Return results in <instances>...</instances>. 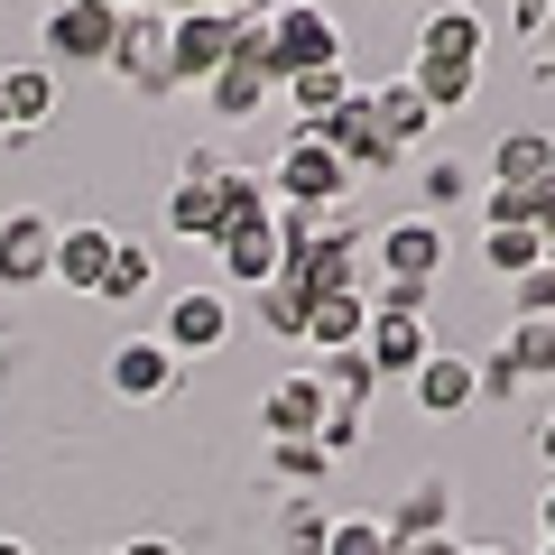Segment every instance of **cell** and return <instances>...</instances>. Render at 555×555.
Segmentation results:
<instances>
[{"instance_id":"obj_1","label":"cell","mask_w":555,"mask_h":555,"mask_svg":"<svg viewBox=\"0 0 555 555\" xmlns=\"http://www.w3.org/2000/svg\"><path fill=\"white\" fill-rule=\"evenodd\" d=\"M259 177H269V204H297V214H343V185H352V167H343L315 130H287L278 167H259Z\"/></svg>"},{"instance_id":"obj_2","label":"cell","mask_w":555,"mask_h":555,"mask_svg":"<svg viewBox=\"0 0 555 555\" xmlns=\"http://www.w3.org/2000/svg\"><path fill=\"white\" fill-rule=\"evenodd\" d=\"M259 28H269V65H278V83L306 75V65H343V28H334V10H315V0H278Z\"/></svg>"},{"instance_id":"obj_3","label":"cell","mask_w":555,"mask_h":555,"mask_svg":"<svg viewBox=\"0 0 555 555\" xmlns=\"http://www.w3.org/2000/svg\"><path fill=\"white\" fill-rule=\"evenodd\" d=\"M371 269L389 278V287H436V269H444V222H436V214L379 222V232H371Z\"/></svg>"},{"instance_id":"obj_4","label":"cell","mask_w":555,"mask_h":555,"mask_svg":"<svg viewBox=\"0 0 555 555\" xmlns=\"http://www.w3.org/2000/svg\"><path fill=\"white\" fill-rule=\"evenodd\" d=\"M232 38H241V20L222 10V0H204V10H185V20H167V65H177V83H214L222 65H232Z\"/></svg>"},{"instance_id":"obj_5","label":"cell","mask_w":555,"mask_h":555,"mask_svg":"<svg viewBox=\"0 0 555 555\" xmlns=\"http://www.w3.org/2000/svg\"><path fill=\"white\" fill-rule=\"evenodd\" d=\"M454 473H408L389 491V509H379V528H389V555L416 546V537H454Z\"/></svg>"},{"instance_id":"obj_6","label":"cell","mask_w":555,"mask_h":555,"mask_svg":"<svg viewBox=\"0 0 555 555\" xmlns=\"http://www.w3.org/2000/svg\"><path fill=\"white\" fill-rule=\"evenodd\" d=\"M278 93V65H269V28L259 20H241V38H232V65H222L214 83H204V102H214L222 120H250L259 102Z\"/></svg>"},{"instance_id":"obj_7","label":"cell","mask_w":555,"mask_h":555,"mask_svg":"<svg viewBox=\"0 0 555 555\" xmlns=\"http://www.w3.org/2000/svg\"><path fill=\"white\" fill-rule=\"evenodd\" d=\"M158 343L177 361L222 352V343H232V297H222V287H177V297L158 306Z\"/></svg>"},{"instance_id":"obj_8","label":"cell","mask_w":555,"mask_h":555,"mask_svg":"<svg viewBox=\"0 0 555 555\" xmlns=\"http://www.w3.org/2000/svg\"><path fill=\"white\" fill-rule=\"evenodd\" d=\"M102 379H112V398H130V408H158V398H177L185 361L167 352L158 334H120V343H112V361H102Z\"/></svg>"},{"instance_id":"obj_9","label":"cell","mask_w":555,"mask_h":555,"mask_svg":"<svg viewBox=\"0 0 555 555\" xmlns=\"http://www.w3.org/2000/svg\"><path fill=\"white\" fill-rule=\"evenodd\" d=\"M47 278H56V214L10 204L0 214V287L20 297V287H47Z\"/></svg>"},{"instance_id":"obj_10","label":"cell","mask_w":555,"mask_h":555,"mask_svg":"<svg viewBox=\"0 0 555 555\" xmlns=\"http://www.w3.org/2000/svg\"><path fill=\"white\" fill-rule=\"evenodd\" d=\"M38 38H47V56H56V65H112L120 10H102V0H56Z\"/></svg>"},{"instance_id":"obj_11","label":"cell","mask_w":555,"mask_h":555,"mask_svg":"<svg viewBox=\"0 0 555 555\" xmlns=\"http://www.w3.org/2000/svg\"><path fill=\"white\" fill-rule=\"evenodd\" d=\"M112 75L139 83V93H177V65H167V20H158V10H120Z\"/></svg>"},{"instance_id":"obj_12","label":"cell","mask_w":555,"mask_h":555,"mask_svg":"<svg viewBox=\"0 0 555 555\" xmlns=\"http://www.w3.org/2000/svg\"><path fill=\"white\" fill-rule=\"evenodd\" d=\"M408 398H416V416H473L481 408V371H473V352H454V343H436L426 352V371L408 379Z\"/></svg>"},{"instance_id":"obj_13","label":"cell","mask_w":555,"mask_h":555,"mask_svg":"<svg viewBox=\"0 0 555 555\" xmlns=\"http://www.w3.org/2000/svg\"><path fill=\"white\" fill-rule=\"evenodd\" d=\"M324 416H334V398H324V379H315V371L269 379V398H259V426H269V444H306Z\"/></svg>"},{"instance_id":"obj_14","label":"cell","mask_w":555,"mask_h":555,"mask_svg":"<svg viewBox=\"0 0 555 555\" xmlns=\"http://www.w3.org/2000/svg\"><path fill=\"white\" fill-rule=\"evenodd\" d=\"M361 352H371L379 379H416V371H426V352H436V334H426V315H389V306H371Z\"/></svg>"},{"instance_id":"obj_15","label":"cell","mask_w":555,"mask_h":555,"mask_svg":"<svg viewBox=\"0 0 555 555\" xmlns=\"http://www.w3.org/2000/svg\"><path fill=\"white\" fill-rule=\"evenodd\" d=\"M214 250H222V269H232V287H269L278 269H287V259H278V214H250V222H222L214 232Z\"/></svg>"},{"instance_id":"obj_16","label":"cell","mask_w":555,"mask_h":555,"mask_svg":"<svg viewBox=\"0 0 555 555\" xmlns=\"http://www.w3.org/2000/svg\"><path fill=\"white\" fill-rule=\"evenodd\" d=\"M315 139H324V149H334L343 167H352V177H361V167H398V149H389V139H379V112H371V93H352V102H343V112L324 120Z\"/></svg>"},{"instance_id":"obj_17","label":"cell","mask_w":555,"mask_h":555,"mask_svg":"<svg viewBox=\"0 0 555 555\" xmlns=\"http://www.w3.org/2000/svg\"><path fill=\"white\" fill-rule=\"evenodd\" d=\"M361 334H371V287H343V297H315L306 306V352H361Z\"/></svg>"},{"instance_id":"obj_18","label":"cell","mask_w":555,"mask_h":555,"mask_svg":"<svg viewBox=\"0 0 555 555\" xmlns=\"http://www.w3.org/2000/svg\"><path fill=\"white\" fill-rule=\"evenodd\" d=\"M112 250H120V232H112V222H56V278L75 287V297H93V287H102Z\"/></svg>"},{"instance_id":"obj_19","label":"cell","mask_w":555,"mask_h":555,"mask_svg":"<svg viewBox=\"0 0 555 555\" xmlns=\"http://www.w3.org/2000/svg\"><path fill=\"white\" fill-rule=\"evenodd\" d=\"M481 47H491V28H481V10H426L416 20V56H454V65H481Z\"/></svg>"},{"instance_id":"obj_20","label":"cell","mask_w":555,"mask_h":555,"mask_svg":"<svg viewBox=\"0 0 555 555\" xmlns=\"http://www.w3.org/2000/svg\"><path fill=\"white\" fill-rule=\"evenodd\" d=\"M278 93H287V112H297V130H324V120H334L343 102L361 93V83L343 75V65H306V75H287Z\"/></svg>"},{"instance_id":"obj_21","label":"cell","mask_w":555,"mask_h":555,"mask_svg":"<svg viewBox=\"0 0 555 555\" xmlns=\"http://www.w3.org/2000/svg\"><path fill=\"white\" fill-rule=\"evenodd\" d=\"M324 528H334V509L315 491H287L269 509V555H324Z\"/></svg>"},{"instance_id":"obj_22","label":"cell","mask_w":555,"mask_h":555,"mask_svg":"<svg viewBox=\"0 0 555 555\" xmlns=\"http://www.w3.org/2000/svg\"><path fill=\"white\" fill-rule=\"evenodd\" d=\"M546 167H555V139L546 130H500L491 139V185H509V195H528Z\"/></svg>"},{"instance_id":"obj_23","label":"cell","mask_w":555,"mask_h":555,"mask_svg":"<svg viewBox=\"0 0 555 555\" xmlns=\"http://www.w3.org/2000/svg\"><path fill=\"white\" fill-rule=\"evenodd\" d=\"M0 112H10V130H38L47 112H56V65H0Z\"/></svg>"},{"instance_id":"obj_24","label":"cell","mask_w":555,"mask_h":555,"mask_svg":"<svg viewBox=\"0 0 555 555\" xmlns=\"http://www.w3.org/2000/svg\"><path fill=\"white\" fill-rule=\"evenodd\" d=\"M408 83H416V102H426V112H463V102L481 93V65H454V56H416V65H408Z\"/></svg>"},{"instance_id":"obj_25","label":"cell","mask_w":555,"mask_h":555,"mask_svg":"<svg viewBox=\"0 0 555 555\" xmlns=\"http://www.w3.org/2000/svg\"><path fill=\"white\" fill-rule=\"evenodd\" d=\"M371 112H379V139H389L398 158H408L416 139H426V120H436L426 102H416V83H408V75H398V83H371Z\"/></svg>"},{"instance_id":"obj_26","label":"cell","mask_w":555,"mask_h":555,"mask_svg":"<svg viewBox=\"0 0 555 555\" xmlns=\"http://www.w3.org/2000/svg\"><path fill=\"white\" fill-rule=\"evenodd\" d=\"M306 371L324 379V398H334V408L371 416V398H379V371H371V352H324V361H306Z\"/></svg>"},{"instance_id":"obj_27","label":"cell","mask_w":555,"mask_h":555,"mask_svg":"<svg viewBox=\"0 0 555 555\" xmlns=\"http://www.w3.org/2000/svg\"><path fill=\"white\" fill-rule=\"evenodd\" d=\"M167 232H177V241H214L222 232V195L204 177H177V185H167Z\"/></svg>"},{"instance_id":"obj_28","label":"cell","mask_w":555,"mask_h":555,"mask_svg":"<svg viewBox=\"0 0 555 555\" xmlns=\"http://www.w3.org/2000/svg\"><path fill=\"white\" fill-rule=\"evenodd\" d=\"M149 287H158V259H149V241H120L93 297H102V306H139V297H149Z\"/></svg>"},{"instance_id":"obj_29","label":"cell","mask_w":555,"mask_h":555,"mask_svg":"<svg viewBox=\"0 0 555 555\" xmlns=\"http://www.w3.org/2000/svg\"><path fill=\"white\" fill-rule=\"evenodd\" d=\"M269 481L278 491H324V481H334V454H324L315 436L306 444H269Z\"/></svg>"},{"instance_id":"obj_30","label":"cell","mask_w":555,"mask_h":555,"mask_svg":"<svg viewBox=\"0 0 555 555\" xmlns=\"http://www.w3.org/2000/svg\"><path fill=\"white\" fill-rule=\"evenodd\" d=\"M250 306H259V324H269L278 343H306V306H315V297H306L297 278H269V287H259Z\"/></svg>"},{"instance_id":"obj_31","label":"cell","mask_w":555,"mask_h":555,"mask_svg":"<svg viewBox=\"0 0 555 555\" xmlns=\"http://www.w3.org/2000/svg\"><path fill=\"white\" fill-rule=\"evenodd\" d=\"M500 352L518 361V379H555V315H537V324H509V334H500Z\"/></svg>"},{"instance_id":"obj_32","label":"cell","mask_w":555,"mask_h":555,"mask_svg":"<svg viewBox=\"0 0 555 555\" xmlns=\"http://www.w3.org/2000/svg\"><path fill=\"white\" fill-rule=\"evenodd\" d=\"M324 555H389V528H379V509H334V528H324Z\"/></svg>"},{"instance_id":"obj_33","label":"cell","mask_w":555,"mask_h":555,"mask_svg":"<svg viewBox=\"0 0 555 555\" xmlns=\"http://www.w3.org/2000/svg\"><path fill=\"white\" fill-rule=\"evenodd\" d=\"M481 259H491V269H500V278H528V269H537V259H546V241H537V232H528V222H518V232H481Z\"/></svg>"},{"instance_id":"obj_34","label":"cell","mask_w":555,"mask_h":555,"mask_svg":"<svg viewBox=\"0 0 555 555\" xmlns=\"http://www.w3.org/2000/svg\"><path fill=\"white\" fill-rule=\"evenodd\" d=\"M537 315H555V269L537 259L528 278H509V324H537Z\"/></svg>"},{"instance_id":"obj_35","label":"cell","mask_w":555,"mask_h":555,"mask_svg":"<svg viewBox=\"0 0 555 555\" xmlns=\"http://www.w3.org/2000/svg\"><path fill=\"white\" fill-rule=\"evenodd\" d=\"M361 436H371V416H352V408H334V416H324V426H315V444H324V454H361Z\"/></svg>"},{"instance_id":"obj_36","label":"cell","mask_w":555,"mask_h":555,"mask_svg":"<svg viewBox=\"0 0 555 555\" xmlns=\"http://www.w3.org/2000/svg\"><path fill=\"white\" fill-rule=\"evenodd\" d=\"M463 195H473V167H454V158L426 167V214H444V204H463Z\"/></svg>"},{"instance_id":"obj_37","label":"cell","mask_w":555,"mask_h":555,"mask_svg":"<svg viewBox=\"0 0 555 555\" xmlns=\"http://www.w3.org/2000/svg\"><path fill=\"white\" fill-rule=\"evenodd\" d=\"M473 371H481V398H518V389H528V379H518V361L500 352V343H491V352L473 361Z\"/></svg>"},{"instance_id":"obj_38","label":"cell","mask_w":555,"mask_h":555,"mask_svg":"<svg viewBox=\"0 0 555 555\" xmlns=\"http://www.w3.org/2000/svg\"><path fill=\"white\" fill-rule=\"evenodd\" d=\"M528 222H537V241H555V167L528 185Z\"/></svg>"},{"instance_id":"obj_39","label":"cell","mask_w":555,"mask_h":555,"mask_svg":"<svg viewBox=\"0 0 555 555\" xmlns=\"http://www.w3.org/2000/svg\"><path fill=\"white\" fill-rule=\"evenodd\" d=\"M102 555H177L167 537H120V546H102Z\"/></svg>"},{"instance_id":"obj_40","label":"cell","mask_w":555,"mask_h":555,"mask_svg":"<svg viewBox=\"0 0 555 555\" xmlns=\"http://www.w3.org/2000/svg\"><path fill=\"white\" fill-rule=\"evenodd\" d=\"M537 546H555V481L537 491Z\"/></svg>"},{"instance_id":"obj_41","label":"cell","mask_w":555,"mask_h":555,"mask_svg":"<svg viewBox=\"0 0 555 555\" xmlns=\"http://www.w3.org/2000/svg\"><path fill=\"white\" fill-rule=\"evenodd\" d=\"M398 555H463V528L454 537H416V546H398Z\"/></svg>"},{"instance_id":"obj_42","label":"cell","mask_w":555,"mask_h":555,"mask_svg":"<svg viewBox=\"0 0 555 555\" xmlns=\"http://www.w3.org/2000/svg\"><path fill=\"white\" fill-rule=\"evenodd\" d=\"M537 463H546V473H555V408L537 416Z\"/></svg>"},{"instance_id":"obj_43","label":"cell","mask_w":555,"mask_h":555,"mask_svg":"<svg viewBox=\"0 0 555 555\" xmlns=\"http://www.w3.org/2000/svg\"><path fill=\"white\" fill-rule=\"evenodd\" d=\"M0 555H38V546H28V537H0Z\"/></svg>"},{"instance_id":"obj_44","label":"cell","mask_w":555,"mask_h":555,"mask_svg":"<svg viewBox=\"0 0 555 555\" xmlns=\"http://www.w3.org/2000/svg\"><path fill=\"white\" fill-rule=\"evenodd\" d=\"M463 555H509V546H481V537H463Z\"/></svg>"},{"instance_id":"obj_45","label":"cell","mask_w":555,"mask_h":555,"mask_svg":"<svg viewBox=\"0 0 555 555\" xmlns=\"http://www.w3.org/2000/svg\"><path fill=\"white\" fill-rule=\"evenodd\" d=\"M102 10H139V0H102Z\"/></svg>"},{"instance_id":"obj_46","label":"cell","mask_w":555,"mask_h":555,"mask_svg":"<svg viewBox=\"0 0 555 555\" xmlns=\"http://www.w3.org/2000/svg\"><path fill=\"white\" fill-rule=\"evenodd\" d=\"M0 139H10V112H0Z\"/></svg>"},{"instance_id":"obj_47","label":"cell","mask_w":555,"mask_h":555,"mask_svg":"<svg viewBox=\"0 0 555 555\" xmlns=\"http://www.w3.org/2000/svg\"><path fill=\"white\" fill-rule=\"evenodd\" d=\"M537 555H555V546H537Z\"/></svg>"}]
</instances>
